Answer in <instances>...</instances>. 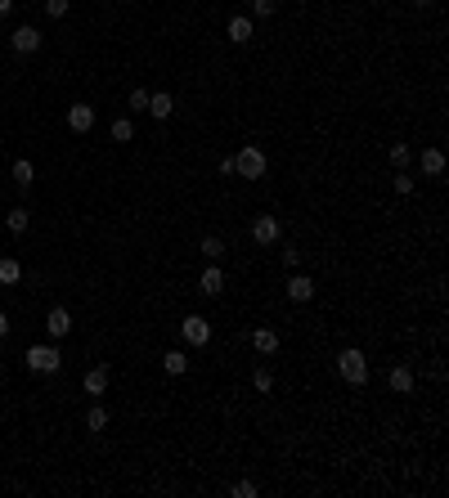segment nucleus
<instances>
[{"label": "nucleus", "instance_id": "obj_30", "mask_svg": "<svg viewBox=\"0 0 449 498\" xmlns=\"http://www.w3.org/2000/svg\"><path fill=\"white\" fill-rule=\"evenodd\" d=\"M391 185H395V193H414V175H409V171H395Z\"/></svg>", "mask_w": 449, "mask_h": 498}, {"label": "nucleus", "instance_id": "obj_15", "mask_svg": "<svg viewBox=\"0 0 449 498\" xmlns=\"http://www.w3.org/2000/svg\"><path fill=\"white\" fill-rule=\"evenodd\" d=\"M149 113H153L157 121H171V113H176V99H171V94H149Z\"/></svg>", "mask_w": 449, "mask_h": 498}, {"label": "nucleus", "instance_id": "obj_19", "mask_svg": "<svg viewBox=\"0 0 449 498\" xmlns=\"http://www.w3.org/2000/svg\"><path fill=\"white\" fill-rule=\"evenodd\" d=\"M18 278H23V265H18L14 256H0V283H5V287H14Z\"/></svg>", "mask_w": 449, "mask_h": 498}, {"label": "nucleus", "instance_id": "obj_4", "mask_svg": "<svg viewBox=\"0 0 449 498\" xmlns=\"http://www.w3.org/2000/svg\"><path fill=\"white\" fill-rule=\"evenodd\" d=\"M180 337H185L189 346H207V342H211V323L202 319V314H185V323H180Z\"/></svg>", "mask_w": 449, "mask_h": 498}, {"label": "nucleus", "instance_id": "obj_7", "mask_svg": "<svg viewBox=\"0 0 449 498\" xmlns=\"http://www.w3.org/2000/svg\"><path fill=\"white\" fill-rule=\"evenodd\" d=\"M386 386H391L395 395H414V386H418V378H414V368H409V363H395V368L386 373Z\"/></svg>", "mask_w": 449, "mask_h": 498}, {"label": "nucleus", "instance_id": "obj_9", "mask_svg": "<svg viewBox=\"0 0 449 498\" xmlns=\"http://www.w3.org/2000/svg\"><path fill=\"white\" fill-rule=\"evenodd\" d=\"M45 332H50V337H54V342H63V337L72 332V314H68L63 306H54L50 314H45Z\"/></svg>", "mask_w": 449, "mask_h": 498}, {"label": "nucleus", "instance_id": "obj_28", "mask_svg": "<svg viewBox=\"0 0 449 498\" xmlns=\"http://www.w3.org/2000/svg\"><path fill=\"white\" fill-rule=\"evenodd\" d=\"M68 9H72V0H45V14L50 18H63Z\"/></svg>", "mask_w": 449, "mask_h": 498}, {"label": "nucleus", "instance_id": "obj_14", "mask_svg": "<svg viewBox=\"0 0 449 498\" xmlns=\"http://www.w3.org/2000/svg\"><path fill=\"white\" fill-rule=\"evenodd\" d=\"M81 386H86V395H104L108 391V368L99 363V368H90L86 378H81Z\"/></svg>", "mask_w": 449, "mask_h": 498}, {"label": "nucleus", "instance_id": "obj_11", "mask_svg": "<svg viewBox=\"0 0 449 498\" xmlns=\"http://www.w3.org/2000/svg\"><path fill=\"white\" fill-rule=\"evenodd\" d=\"M288 297L293 301H314V278L310 274H293L288 278Z\"/></svg>", "mask_w": 449, "mask_h": 498}, {"label": "nucleus", "instance_id": "obj_13", "mask_svg": "<svg viewBox=\"0 0 449 498\" xmlns=\"http://www.w3.org/2000/svg\"><path fill=\"white\" fill-rule=\"evenodd\" d=\"M225 36H229L234 45H247V41H252V18L234 14V18H229V27H225Z\"/></svg>", "mask_w": 449, "mask_h": 498}, {"label": "nucleus", "instance_id": "obj_24", "mask_svg": "<svg viewBox=\"0 0 449 498\" xmlns=\"http://www.w3.org/2000/svg\"><path fill=\"white\" fill-rule=\"evenodd\" d=\"M252 386H257L261 395H270V391H274V373H270V368H257V373H252Z\"/></svg>", "mask_w": 449, "mask_h": 498}, {"label": "nucleus", "instance_id": "obj_10", "mask_svg": "<svg viewBox=\"0 0 449 498\" xmlns=\"http://www.w3.org/2000/svg\"><path fill=\"white\" fill-rule=\"evenodd\" d=\"M90 126H94V108H90V104H72V108H68V130L86 135Z\"/></svg>", "mask_w": 449, "mask_h": 498}, {"label": "nucleus", "instance_id": "obj_1", "mask_svg": "<svg viewBox=\"0 0 449 498\" xmlns=\"http://www.w3.org/2000/svg\"><path fill=\"white\" fill-rule=\"evenodd\" d=\"M337 373H342V382L346 386H359L369 382V359H364V350H355V346H346L342 355H337Z\"/></svg>", "mask_w": 449, "mask_h": 498}, {"label": "nucleus", "instance_id": "obj_17", "mask_svg": "<svg viewBox=\"0 0 449 498\" xmlns=\"http://www.w3.org/2000/svg\"><path fill=\"white\" fill-rule=\"evenodd\" d=\"M162 368L171 373V378H180V373H189V355H185V350H166V355H162Z\"/></svg>", "mask_w": 449, "mask_h": 498}, {"label": "nucleus", "instance_id": "obj_22", "mask_svg": "<svg viewBox=\"0 0 449 498\" xmlns=\"http://www.w3.org/2000/svg\"><path fill=\"white\" fill-rule=\"evenodd\" d=\"M386 157H391V166H395V171H405V166H409V157H414V149H409V144H391V153H386Z\"/></svg>", "mask_w": 449, "mask_h": 498}, {"label": "nucleus", "instance_id": "obj_21", "mask_svg": "<svg viewBox=\"0 0 449 498\" xmlns=\"http://www.w3.org/2000/svg\"><path fill=\"white\" fill-rule=\"evenodd\" d=\"M202 256H207V261H221V256H225V238H221V234H207V238H202Z\"/></svg>", "mask_w": 449, "mask_h": 498}, {"label": "nucleus", "instance_id": "obj_6", "mask_svg": "<svg viewBox=\"0 0 449 498\" xmlns=\"http://www.w3.org/2000/svg\"><path fill=\"white\" fill-rule=\"evenodd\" d=\"M9 45H14V54H36V50H41V32L23 23V27L9 32Z\"/></svg>", "mask_w": 449, "mask_h": 498}, {"label": "nucleus", "instance_id": "obj_20", "mask_svg": "<svg viewBox=\"0 0 449 498\" xmlns=\"http://www.w3.org/2000/svg\"><path fill=\"white\" fill-rule=\"evenodd\" d=\"M27 220H32V216H27V206H14V211H9V216H5V225H9V234H27Z\"/></svg>", "mask_w": 449, "mask_h": 498}, {"label": "nucleus", "instance_id": "obj_3", "mask_svg": "<svg viewBox=\"0 0 449 498\" xmlns=\"http://www.w3.org/2000/svg\"><path fill=\"white\" fill-rule=\"evenodd\" d=\"M27 368L50 378V373L63 368V355H59V346H27Z\"/></svg>", "mask_w": 449, "mask_h": 498}, {"label": "nucleus", "instance_id": "obj_2", "mask_svg": "<svg viewBox=\"0 0 449 498\" xmlns=\"http://www.w3.org/2000/svg\"><path fill=\"white\" fill-rule=\"evenodd\" d=\"M265 171H270V157H265V149H257V144H242V153L234 157V175L261 180Z\"/></svg>", "mask_w": 449, "mask_h": 498}, {"label": "nucleus", "instance_id": "obj_26", "mask_svg": "<svg viewBox=\"0 0 449 498\" xmlns=\"http://www.w3.org/2000/svg\"><path fill=\"white\" fill-rule=\"evenodd\" d=\"M274 9H278V0H252V14L257 18H274Z\"/></svg>", "mask_w": 449, "mask_h": 498}, {"label": "nucleus", "instance_id": "obj_18", "mask_svg": "<svg viewBox=\"0 0 449 498\" xmlns=\"http://www.w3.org/2000/svg\"><path fill=\"white\" fill-rule=\"evenodd\" d=\"M32 180H36V166L27 162V157H18V162H14V185L27 193V189H32Z\"/></svg>", "mask_w": 449, "mask_h": 498}, {"label": "nucleus", "instance_id": "obj_8", "mask_svg": "<svg viewBox=\"0 0 449 498\" xmlns=\"http://www.w3.org/2000/svg\"><path fill=\"white\" fill-rule=\"evenodd\" d=\"M198 292L202 297H221L225 292V274H221L216 261H207V270H202V278H198Z\"/></svg>", "mask_w": 449, "mask_h": 498}, {"label": "nucleus", "instance_id": "obj_34", "mask_svg": "<svg viewBox=\"0 0 449 498\" xmlns=\"http://www.w3.org/2000/svg\"><path fill=\"white\" fill-rule=\"evenodd\" d=\"M414 5H431V0H414Z\"/></svg>", "mask_w": 449, "mask_h": 498}, {"label": "nucleus", "instance_id": "obj_25", "mask_svg": "<svg viewBox=\"0 0 449 498\" xmlns=\"http://www.w3.org/2000/svg\"><path fill=\"white\" fill-rule=\"evenodd\" d=\"M86 427H90V431H104V427H108V409H104V404H94V409L86 413Z\"/></svg>", "mask_w": 449, "mask_h": 498}, {"label": "nucleus", "instance_id": "obj_12", "mask_svg": "<svg viewBox=\"0 0 449 498\" xmlns=\"http://www.w3.org/2000/svg\"><path fill=\"white\" fill-rule=\"evenodd\" d=\"M252 350H257V355H274V350H278V332H274V328H257V332H252Z\"/></svg>", "mask_w": 449, "mask_h": 498}, {"label": "nucleus", "instance_id": "obj_33", "mask_svg": "<svg viewBox=\"0 0 449 498\" xmlns=\"http://www.w3.org/2000/svg\"><path fill=\"white\" fill-rule=\"evenodd\" d=\"M9 9H14V0H0V14H9Z\"/></svg>", "mask_w": 449, "mask_h": 498}, {"label": "nucleus", "instance_id": "obj_29", "mask_svg": "<svg viewBox=\"0 0 449 498\" xmlns=\"http://www.w3.org/2000/svg\"><path fill=\"white\" fill-rule=\"evenodd\" d=\"M130 108H135V113H140V108L149 113V90H144V86H135V90H130Z\"/></svg>", "mask_w": 449, "mask_h": 498}, {"label": "nucleus", "instance_id": "obj_5", "mask_svg": "<svg viewBox=\"0 0 449 498\" xmlns=\"http://www.w3.org/2000/svg\"><path fill=\"white\" fill-rule=\"evenodd\" d=\"M278 234H283L278 216H257V220H252V242H261V247H274Z\"/></svg>", "mask_w": 449, "mask_h": 498}, {"label": "nucleus", "instance_id": "obj_27", "mask_svg": "<svg viewBox=\"0 0 449 498\" xmlns=\"http://www.w3.org/2000/svg\"><path fill=\"white\" fill-rule=\"evenodd\" d=\"M229 494H234V498H257V480H238V485H229Z\"/></svg>", "mask_w": 449, "mask_h": 498}, {"label": "nucleus", "instance_id": "obj_23", "mask_svg": "<svg viewBox=\"0 0 449 498\" xmlns=\"http://www.w3.org/2000/svg\"><path fill=\"white\" fill-rule=\"evenodd\" d=\"M113 139H117V144H130V139H135V126H130L126 117H117V121H113Z\"/></svg>", "mask_w": 449, "mask_h": 498}, {"label": "nucleus", "instance_id": "obj_16", "mask_svg": "<svg viewBox=\"0 0 449 498\" xmlns=\"http://www.w3.org/2000/svg\"><path fill=\"white\" fill-rule=\"evenodd\" d=\"M422 175H445V153L441 149H422Z\"/></svg>", "mask_w": 449, "mask_h": 498}, {"label": "nucleus", "instance_id": "obj_31", "mask_svg": "<svg viewBox=\"0 0 449 498\" xmlns=\"http://www.w3.org/2000/svg\"><path fill=\"white\" fill-rule=\"evenodd\" d=\"M283 265H288V270H297V265H301V247H283Z\"/></svg>", "mask_w": 449, "mask_h": 498}, {"label": "nucleus", "instance_id": "obj_32", "mask_svg": "<svg viewBox=\"0 0 449 498\" xmlns=\"http://www.w3.org/2000/svg\"><path fill=\"white\" fill-rule=\"evenodd\" d=\"M9 328H14V323H9V314L0 310V337H9Z\"/></svg>", "mask_w": 449, "mask_h": 498}]
</instances>
